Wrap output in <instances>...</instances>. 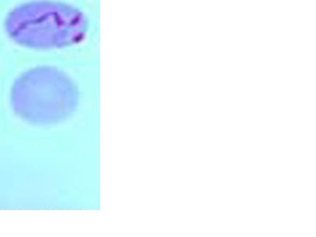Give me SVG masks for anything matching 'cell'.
<instances>
[{
	"label": "cell",
	"instance_id": "1",
	"mask_svg": "<svg viewBox=\"0 0 316 237\" xmlns=\"http://www.w3.org/2000/svg\"><path fill=\"white\" fill-rule=\"evenodd\" d=\"M9 36L21 46L38 49L62 48L86 38V16L76 7L49 0L20 5L7 15Z\"/></svg>",
	"mask_w": 316,
	"mask_h": 237
},
{
	"label": "cell",
	"instance_id": "2",
	"mask_svg": "<svg viewBox=\"0 0 316 237\" xmlns=\"http://www.w3.org/2000/svg\"><path fill=\"white\" fill-rule=\"evenodd\" d=\"M9 101L22 121L35 126H49L61 123L72 113L77 91L71 79L59 70L38 67L15 81Z\"/></svg>",
	"mask_w": 316,
	"mask_h": 237
}]
</instances>
